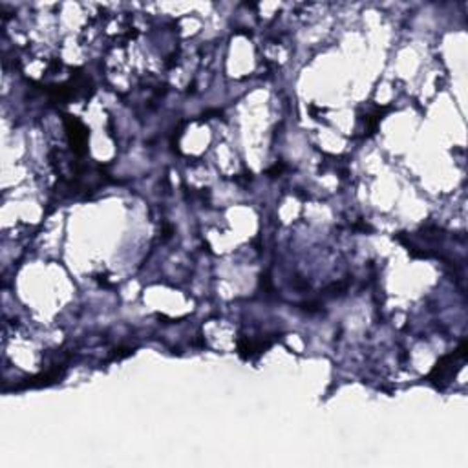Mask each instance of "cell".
<instances>
[{
	"mask_svg": "<svg viewBox=\"0 0 468 468\" xmlns=\"http://www.w3.org/2000/svg\"><path fill=\"white\" fill-rule=\"evenodd\" d=\"M65 124L68 130V138L75 154L86 152V141H88V132L84 129V124L77 121L72 115H65Z\"/></svg>",
	"mask_w": 468,
	"mask_h": 468,
	"instance_id": "1",
	"label": "cell"
}]
</instances>
